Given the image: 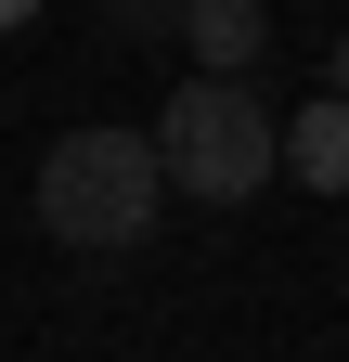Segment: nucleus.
<instances>
[{
    "label": "nucleus",
    "mask_w": 349,
    "mask_h": 362,
    "mask_svg": "<svg viewBox=\"0 0 349 362\" xmlns=\"http://www.w3.org/2000/svg\"><path fill=\"white\" fill-rule=\"evenodd\" d=\"M155 207H168V156H155V129L91 117V129H65V143L39 156V220H52V246H78V259L143 246Z\"/></svg>",
    "instance_id": "1"
},
{
    "label": "nucleus",
    "mask_w": 349,
    "mask_h": 362,
    "mask_svg": "<svg viewBox=\"0 0 349 362\" xmlns=\"http://www.w3.org/2000/svg\"><path fill=\"white\" fill-rule=\"evenodd\" d=\"M155 156H168V194H194V207H246L259 181L285 168V117L259 104V78L194 65V78L155 104Z\"/></svg>",
    "instance_id": "2"
},
{
    "label": "nucleus",
    "mask_w": 349,
    "mask_h": 362,
    "mask_svg": "<svg viewBox=\"0 0 349 362\" xmlns=\"http://www.w3.org/2000/svg\"><path fill=\"white\" fill-rule=\"evenodd\" d=\"M182 52L259 78V52H272V0H182Z\"/></svg>",
    "instance_id": "3"
},
{
    "label": "nucleus",
    "mask_w": 349,
    "mask_h": 362,
    "mask_svg": "<svg viewBox=\"0 0 349 362\" xmlns=\"http://www.w3.org/2000/svg\"><path fill=\"white\" fill-rule=\"evenodd\" d=\"M285 181H311V194H349V90L285 117Z\"/></svg>",
    "instance_id": "4"
},
{
    "label": "nucleus",
    "mask_w": 349,
    "mask_h": 362,
    "mask_svg": "<svg viewBox=\"0 0 349 362\" xmlns=\"http://www.w3.org/2000/svg\"><path fill=\"white\" fill-rule=\"evenodd\" d=\"M26 13H52V0H0V26H26Z\"/></svg>",
    "instance_id": "5"
},
{
    "label": "nucleus",
    "mask_w": 349,
    "mask_h": 362,
    "mask_svg": "<svg viewBox=\"0 0 349 362\" xmlns=\"http://www.w3.org/2000/svg\"><path fill=\"white\" fill-rule=\"evenodd\" d=\"M336 90H349V26H336Z\"/></svg>",
    "instance_id": "6"
}]
</instances>
